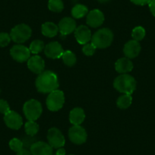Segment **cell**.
I'll return each mask as SVG.
<instances>
[{
  "label": "cell",
  "instance_id": "6da1fadb",
  "mask_svg": "<svg viewBox=\"0 0 155 155\" xmlns=\"http://www.w3.org/2000/svg\"><path fill=\"white\" fill-rule=\"evenodd\" d=\"M35 84L37 91L43 94H50L59 87L57 75L51 71L41 73L37 78Z\"/></svg>",
  "mask_w": 155,
  "mask_h": 155
},
{
  "label": "cell",
  "instance_id": "7a4b0ae2",
  "mask_svg": "<svg viewBox=\"0 0 155 155\" xmlns=\"http://www.w3.org/2000/svg\"><path fill=\"white\" fill-rule=\"evenodd\" d=\"M115 88L124 94H132L136 88V81L132 76L123 74L116 78L113 82Z\"/></svg>",
  "mask_w": 155,
  "mask_h": 155
},
{
  "label": "cell",
  "instance_id": "3957f363",
  "mask_svg": "<svg viewBox=\"0 0 155 155\" xmlns=\"http://www.w3.org/2000/svg\"><path fill=\"white\" fill-rule=\"evenodd\" d=\"M113 40V34L108 28H102L94 33L91 37V43L96 48L104 49L111 45Z\"/></svg>",
  "mask_w": 155,
  "mask_h": 155
},
{
  "label": "cell",
  "instance_id": "277c9868",
  "mask_svg": "<svg viewBox=\"0 0 155 155\" xmlns=\"http://www.w3.org/2000/svg\"><path fill=\"white\" fill-rule=\"evenodd\" d=\"M42 106L37 100H30L27 101L23 107V112L27 120L35 121L42 114Z\"/></svg>",
  "mask_w": 155,
  "mask_h": 155
},
{
  "label": "cell",
  "instance_id": "5b68a950",
  "mask_svg": "<svg viewBox=\"0 0 155 155\" xmlns=\"http://www.w3.org/2000/svg\"><path fill=\"white\" fill-rule=\"evenodd\" d=\"M31 28L25 24H20L15 26L10 32L11 39L15 43L22 44L28 41L31 37Z\"/></svg>",
  "mask_w": 155,
  "mask_h": 155
},
{
  "label": "cell",
  "instance_id": "8992f818",
  "mask_svg": "<svg viewBox=\"0 0 155 155\" xmlns=\"http://www.w3.org/2000/svg\"><path fill=\"white\" fill-rule=\"evenodd\" d=\"M65 103V97L63 92L59 90H56L49 94L47 98V108L50 111H58L60 110Z\"/></svg>",
  "mask_w": 155,
  "mask_h": 155
},
{
  "label": "cell",
  "instance_id": "52a82bcc",
  "mask_svg": "<svg viewBox=\"0 0 155 155\" xmlns=\"http://www.w3.org/2000/svg\"><path fill=\"white\" fill-rule=\"evenodd\" d=\"M47 140L48 143L53 148H60L65 145V137L56 128H51L49 129L47 133Z\"/></svg>",
  "mask_w": 155,
  "mask_h": 155
},
{
  "label": "cell",
  "instance_id": "ba28073f",
  "mask_svg": "<svg viewBox=\"0 0 155 155\" xmlns=\"http://www.w3.org/2000/svg\"><path fill=\"white\" fill-rule=\"evenodd\" d=\"M70 141L76 144H84L87 140V132L85 129L80 126H73L68 130Z\"/></svg>",
  "mask_w": 155,
  "mask_h": 155
},
{
  "label": "cell",
  "instance_id": "9c48e42d",
  "mask_svg": "<svg viewBox=\"0 0 155 155\" xmlns=\"http://www.w3.org/2000/svg\"><path fill=\"white\" fill-rule=\"evenodd\" d=\"M10 54L13 59L17 62H25L29 59L31 51L25 46L17 44L12 47L10 50Z\"/></svg>",
  "mask_w": 155,
  "mask_h": 155
},
{
  "label": "cell",
  "instance_id": "30bf717a",
  "mask_svg": "<svg viewBox=\"0 0 155 155\" xmlns=\"http://www.w3.org/2000/svg\"><path fill=\"white\" fill-rule=\"evenodd\" d=\"M4 121H5V125L9 129H14V130L21 129L23 124V120L21 116L13 110H10L6 114H5Z\"/></svg>",
  "mask_w": 155,
  "mask_h": 155
},
{
  "label": "cell",
  "instance_id": "8fae6325",
  "mask_svg": "<svg viewBox=\"0 0 155 155\" xmlns=\"http://www.w3.org/2000/svg\"><path fill=\"white\" fill-rule=\"evenodd\" d=\"M30 151L32 155H52L53 153V147L49 143L44 141H36L31 147Z\"/></svg>",
  "mask_w": 155,
  "mask_h": 155
},
{
  "label": "cell",
  "instance_id": "7c38bea8",
  "mask_svg": "<svg viewBox=\"0 0 155 155\" xmlns=\"http://www.w3.org/2000/svg\"><path fill=\"white\" fill-rule=\"evenodd\" d=\"M45 55L50 59H59L64 53L63 48L58 42H50L45 47Z\"/></svg>",
  "mask_w": 155,
  "mask_h": 155
},
{
  "label": "cell",
  "instance_id": "4fadbf2b",
  "mask_svg": "<svg viewBox=\"0 0 155 155\" xmlns=\"http://www.w3.org/2000/svg\"><path fill=\"white\" fill-rule=\"evenodd\" d=\"M87 25L91 28H98L104 21V13L99 9H94L91 11L87 15Z\"/></svg>",
  "mask_w": 155,
  "mask_h": 155
},
{
  "label": "cell",
  "instance_id": "5bb4252c",
  "mask_svg": "<svg viewBox=\"0 0 155 155\" xmlns=\"http://www.w3.org/2000/svg\"><path fill=\"white\" fill-rule=\"evenodd\" d=\"M74 37L78 44L84 45L91 40V32L87 27L81 25L74 31Z\"/></svg>",
  "mask_w": 155,
  "mask_h": 155
},
{
  "label": "cell",
  "instance_id": "9a60e30c",
  "mask_svg": "<svg viewBox=\"0 0 155 155\" xmlns=\"http://www.w3.org/2000/svg\"><path fill=\"white\" fill-rule=\"evenodd\" d=\"M59 31L60 34L63 36L71 34L73 31H75L76 22L73 18L66 17L62 18L59 23Z\"/></svg>",
  "mask_w": 155,
  "mask_h": 155
},
{
  "label": "cell",
  "instance_id": "2e32d148",
  "mask_svg": "<svg viewBox=\"0 0 155 155\" xmlns=\"http://www.w3.org/2000/svg\"><path fill=\"white\" fill-rule=\"evenodd\" d=\"M28 67L32 72L40 74L44 71L45 62L41 56L35 55L29 58L28 60Z\"/></svg>",
  "mask_w": 155,
  "mask_h": 155
},
{
  "label": "cell",
  "instance_id": "e0dca14e",
  "mask_svg": "<svg viewBox=\"0 0 155 155\" xmlns=\"http://www.w3.org/2000/svg\"><path fill=\"white\" fill-rule=\"evenodd\" d=\"M141 45L138 41L132 40L126 43L123 48V53H124L126 57L129 59H133L138 56L141 51Z\"/></svg>",
  "mask_w": 155,
  "mask_h": 155
},
{
  "label": "cell",
  "instance_id": "ac0fdd59",
  "mask_svg": "<svg viewBox=\"0 0 155 155\" xmlns=\"http://www.w3.org/2000/svg\"><path fill=\"white\" fill-rule=\"evenodd\" d=\"M115 68L117 72L121 73V74H126L132 70L133 63L129 58H121L116 62Z\"/></svg>",
  "mask_w": 155,
  "mask_h": 155
},
{
  "label": "cell",
  "instance_id": "d6986e66",
  "mask_svg": "<svg viewBox=\"0 0 155 155\" xmlns=\"http://www.w3.org/2000/svg\"><path fill=\"white\" fill-rule=\"evenodd\" d=\"M85 119L84 110L79 107L74 108L69 113V121L73 126H80Z\"/></svg>",
  "mask_w": 155,
  "mask_h": 155
},
{
  "label": "cell",
  "instance_id": "ffe728a7",
  "mask_svg": "<svg viewBox=\"0 0 155 155\" xmlns=\"http://www.w3.org/2000/svg\"><path fill=\"white\" fill-rule=\"evenodd\" d=\"M42 34L47 37H53L57 35L59 27L53 22H46L42 25Z\"/></svg>",
  "mask_w": 155,
  "mask_h": 155
},
{
  "label": "cell",
  "instance_id": "44dd1931",
  "mask_svg": "<svg viewBox=\"0 0 155 155\" xmlns=\"http://www.w3.org/2000/svg\"><path fill=\"white\" fill-rule=\"evenodd\" d=\"M88 13L87 7L81 4H77L71 9V15L73 18L79 19L85 16Z\"/></svg>",
  "mask_w": 155,
  "mask_h": 155
},
{
  "label": "cell",
  "instance_id": "7402d4cb",
  "mask_svg": "<svg viewBox=\"0 0 155 155\" xmlns=\"http://www.w3.org/2000/svg\"><path fill=\"white\" fill-rule=\"evenodd\" d=\"M132 102V97L131 94H123L117 99L116 104H117V107L119 108L125 110V109H127L128 107H130Z\"/></svg>",
  "mask_w": 155,
  "mask_h": 155
},
{
  "label": "cell",
  "instance_id": "603a6c76",
  "mask_svg": "<svg viewBox=\"0 0 155 155\" xmlns=\"http://www.w3.org/2000/svg\"><path fill=\"white\" fill-rule=\"evenodd\" d=\"M63 62L68 66H73L76 63V56L71 51H64L62 57Z\"/></svg>",
  "mask_w": 155,
  "mask_h": 155
},
{
  "label": "cell",
  "instance_id": "cb8c5ba5",
  "mask_svg": "<svg viewBox=\"0 0 155 155\" xmlns=\"http://www.w3.org/2000/svg\"><path fill=\"white\" fill-rule=\"evenodd\" d=\"M25 132L30 136H34L39 131V126L35 121H28L25 125Z\"/></svg>",
  "mask_w": 155,
  "mask_h": 155
},
{
  "label": "cell",
  "instance_id": "d4e9b609",
  "mask_svg": "<svg viewBox=\"0 0 155 155\" xmlns=\"http://www.w3.org/2000/svg\"><path fill=\"white\" fill-rule=\"evenodd\" d=\"M48 8L53 12H61L64 8V4L62 0H49Z\"/></svg>",
  "mask_w": 155,
  "mask_h": 155
},
{
  "label": "cell",
  "instance_id": "484cf974",
  "mask_svg": "<svg viewBox=\"0 0 155 155\" xmlns=\"http://www.w3.org/2000/svg\"><path fill=\"white\" fill-rule=\"evenodd\" d=\"M44 48H45L44 42L40 41V40H36V41H34L31 43V45H30L29 50L31 53L38 54L39 53H41L44 50Z\"/></svg>",
  "mask_w": 155,
  "mask_h": 155
},
{
  "label": "cell",
  "instance_id": "4316f807",
  "mask_svg": "<svg viewBox=\"0 0 155 155\" xmlns=\"http://www.w3.org/2000/svg\"><path fill=\"white\" fill-rule=\"evenodd\" d=\"M145 34L146 32L144 28L141 26H138L134 28L132 33V36L135 41H140L144 38V37H145Z\"/></svg>",
  "mask_w": 155,
  "mask_h": 155
},
{
  "label": "cell",
  "instance_id": "83f0119b",
  "mask_svg": "<svg viewBox=\"0 0 155 155\" xmlns=\"http://www.w3.org/2000/svg\"><path fill=\"white\" fill-rule=\"evenodd\" d=\"M9 147L13 151L18 153V152H19L24 148L23 142H22L21 140L14 138L9 141Z\"/></svg>",
  "mask_w": 155,
  "mask_h": 155
},
{
  "label": "cell",
  "instance_id": "f1b7e54d",
  "mask_svg": "<svg viewBox=\"0 0 155 155\" xmlns=\"http://www.w3.org/2000/svg\"><path fill=\"white\" fill-rule=\"evenodd\" d=\"M10 34L5 32L0 33V47H5L11 42Z\"/></svg>",
  "mask_w": 155,
  "mask_h": 155
},
{
  "label": "cell",
  "instance_id": "f546056e",
  "mask_svg": "<svg viewBox=\"0 0 155 155\" xmlns=\"http://www.w3.org/2000/svg\"><path fill=\"white\" fill-rule=\"evenodd\" d=\"M95 50H96V47H95L92 43H91V44H88V43H87V44H84V47H83L82 48L83 53H84L86 56H88L94 55V53H95Z\"/></svg>",
  "mask_w": 155,
  "mask_h": 155
},
{
  "label": "cell",
  "instance_id": "4dcf8cb0",
  "mask_svg": "<svg viewBox=\"0 0 155 155\" xmlns=\"http://www.w3.org/2000/svg\"><path fill=\"white\" fill-rule=\"evenodd\" d=\"M22 142H23L24 148L28 149H28L31 148L32 144L36 142V138H34V136H30V135H28V137H25V138H23Z\"/></svg>",
  "mask_w": 155,
  "mask_h": 155
},
{
  "label": "cell",
  "instance_id": "1f68e13d",
  "mask_svg": "<svg viewBox=\"0 0 155 155\" xmlns=\"http://www.w3.org/2000/svg\"><path fill=\"white\" fill-rule=\"evenodd\" d=\"M9 111L10 107L8 105V102L5 100H0V113H2V114L5 115Z\"/></svg>",
  "mask_w": 155,
  "mask_h": 155
},
{
  "label": "cell",
  "instance_id": "d6a6232c",
  "mask_svg": "<svg viewBox=\"0 0 155 155\" xmlns=\"http://www.w3.org/2000/svg\"><path fill=\"white\" fill-rule=\"evenodd\" d=\"M132 3L137 5H148L151 0H130Z\"/></svg>",
  "mask_w": 155,
  "mask_h": 155
},
{
  "label": "cell",
  "instance_id": "836d02e7",
  "mask_svg": "<svg viewBox=\"0 0 155 155\" xmlns=\"http://www.w3.org/2000/svg\"><path fill=\"white\" fill-rule=\"evenodd\" d=\"M148 5L150 12H151L152 15L155 17V0H151L150 2V3L148 4Z\"/></svg>",
  "mask_w": 155,
  "mask_h": 155
},
{
  "label": "cell",
  "instance_id": "e575fe53",
  "mask_svg": "<svg viewBox=\"0 0 155 155\" xmlns=\"http://www.w3.org/2000/svg\"><path fill=\"white\" fill-rule=\"evenodd\" d=\"M17 155H32V153H31L30 150H28V149L23 148L21 150H20L19 152H18Z\"/></svg>",
  "mask_w": 155,
  "mask_h": 155
},
{
  "label": "cell",
  "instance_id": "d590c367",
  "mask_svg": "<svg viewBox=\"0 0 155 155\" xmlns=\"http://www.w3.org/2000/svg\"><path fill=\"white\" fill-rule=\"evenodd\" d=\"M56 155H65V150L62 147L58 148V150L56 152Z\"/></svg>",
  "mask_w": 155,
  "mask_h": 155
},
{
  "label": "cell",
  "instance_id": "8d00e7d4",
  "mask_svg": "<svg viewBox=\"0 0 155 155\" xmlns=\"http://www.w3.org/2000/svg\"><path fill=\"white\" fill-rule=\"evenodd\" d=\"M99 2H101V3H105V2H108L110 0H97Z\"/></svg>",
  "mask_w": 155,
  "mask_h": 155
},
{
  "label": "cell",
  "instance_id": "74e56055",
  "mask_svg": "<svg viewBox=\"0 0 155 155\" xmlns=\"http://www.w3.org/2000/svg\"><path fill=\"white\" fill-rule=\"evenodd\" d=\"M52 155H56V153H53V154H52Z\"/></svg>",
  "mask_w": 155,
  "mask_h": 155
},
{
  "label": "cell",
  "instance_id": "f35d334b",
  "mask_svg": "<svg viewBox=\"0 0 155 155\" xmlns=\"http://www.w3.org/2000/svg\"><path fill=\"white\" fill-rule=\"evenodd\" d=\"M71 155H73V154H71Z\"/></svg>",
  "mask_w": 155,
  "mask_h": 155
}]
</instances>
